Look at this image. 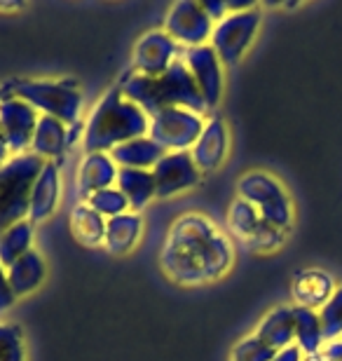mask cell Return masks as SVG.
Returning a JSON list of instances; mask_svg holds the SVG:
<instances>
[{"mask_svg":"<svg viewBox=\"0 0 342 361\" xmlns=\"http://www.w3.org/2000/svg\"><path fill=\"white\" fill-rule=\"evenodd\" d=\"M235 265V244L204 214H183L171 223L159 249V268L173 284L202 286Z\"/></svg>","mask_w":342,"mask_h":361,"instance_id":"cell-1","label":"cell"},{"mask_svg":"<svg viewBox=\"0 0 342 361\" xmlns=\"http://www.w3.org/2000/svg\"><path fill=\"white\" fill-rule=\"evenodd\" d=\"M120 92L127 101L141 108L148 118L164 111V108H188V111L200 115L207 113V104L185 66L183 56L173 61V66L166 73L157 78L138 75L132 71L120 82Z\"/></svg>","mask_w":342,"mask_h":361,"instance_id":"cell-2","label":"cell"},{"mask_svg":"<svg viewBox=\"0 0 342 361\" xmlns=\"http://www.w3.org/2000/svg\"><path fill=\"white\" fill-rule=\"evenodd\" d=\"M148 115L122 97L120 87H113L94 106L83 132V146L87 153H111L122 143L148 136Z\"/></svg>","mask_w":342,"mask_h":361,"instance_id":"cell-3","label":"cell"},{"mask_svg":"<svg viewBox=\"0 0 342 361\" xmlns=\"http://www.w3.org/2000/svg\"><path fill=\"white\" fill-rule=\"evenodd\" d=\"M42 167L45 160H40L31 150L24 155H12L0 167V233L28 219L31 188Z\"/></svg>","mask_w":342,"mask_h":361,"instance_id":"cell-4","label":"cell"},{"mask_svg":"<svg viewBox=\"0 0 342 361\" xmlns=\"http://www.w3.org/2000/svg\"><path fill=\"white\" fill-rule=\"evenodd\" d=\"M5 94L24 99L40 115H52L63 125H78L83 113V92L71 80H10Z\"/></svg>","mask_w":342,"mask_h":361,"instance_id":"cell-5","label":"cell"},{"mask_svg":"<svg viewBox=\"0 0 342 361\" xmlns=\"http://www.w3.org/2000/svg\"><path fill=\"white\" fill-rule=\"evenodd\" d=\"M237 197H242L256 207L258 214L267 223H272L274 228L283 230V233H291V226H293L295 219L293 200H291V192L279 178L267 174L263 169L246 171L237 180Z\"/></svg>","mask_w":342,"mask_h":361,"instance_id":"cell-6","label":"cell"},{"mask_svg":"<svg viewBox=\"0 0 342 361\" xmlns=\"http://www.w3.org/2000/svg\"><path fill=\"white\" fill-rule=\"evenodd\" d=\"M228 230L239 244H244L246 251L253 254H272L288 240V233L267 223L258 209L242 197H237L228 209Z\"/></svg>","mask_w":342,"mask_h":361,"instance_id":"cell-7","label":"cell"},{"mask_svg":"<svg viewBox=\"0 0 342 361\" xmlns=\"http://www.w3.org/2000/svg\"><path fill=\"white\" fill-rule=\"evenodd\" d=\"M260 21H263V14L253 5L249 10L230 12L214 26L209 45L214 47L223 66H235L237 61H242V56L249 52L260 31Z\"/></svg>","mask_w":342,"mask_h":361,"instance_id":"cell-8","label":"cell"},{"mask_svg":"<svg viewBox=\"0 0 342 361\" xmlns=\"http://www.w3.org/2000/svg\"><path fill=\"white\" fill-rule=\"evenodd\" d=\"M202 129H204V118L200 113L188 108H164L150 118L148 136L164 153H183L193 150Z\"/></svg>","mask_w":342,"mask_h":361,"instance_id":"cell-9","label":"cell"},{"mask_svg":"<svg viewBox=\"0 0 342 361\" xmlns=\"http://www.w3.org/2000/svg\"><path fill=\"white\" fill-rule=\"evenodd\" d=\"M214 21L207 17L200 3L195 0H178L169 7L164 17V31L185 49L209 45L214 33Z\"/></svg>","mask_w":342,"mask_h":361,"instance_id":"cell-10","label":"cell"},{"mask_svg":"<svg viewBox=\"0 0 342 361\" xmlns=\"http://www.w3.org/2000/svg\"><path fill=\"white\" fill-rule=\"evenodd\" d=\"M38 120L40 113L24 99L12 97V94H5L0 99V132L12 155H24L31 148Z\"/></svg>","mask_w":342,"mask_h":361,"instance_id":"cell-11","label":"cell"},{"mask_svg":"<svg viewBox=\"0 0 342 361\" xmlns=\"http://www.w3.org/2000/svg\"><path fill=\"white\" fill-rule=\"evenodd\" d=\"M178 42L164 31H148L136 40L134 52H132V66L134 73L157 78L166 73L173 61L181 59Z\"/></svg>","mask_w":342,"mask_h":361,"instance_id":"cell-12","label":"cell"},{"mask_svg":"<svg viewBox=\"0 0 342 361\" xmlns=\"http://www.w3.org/2000/svg\"><path fill=\"white\" fill-rule=\"evenodd\" d=\"M183 61L190 71L195 85L200 87L207 111H216L223 99V63L211 45H200L183 49Z\"/></svg>","mask_w":342,"mask_h":361,"instance_id":"cell-13","label":"cell"},{"mask_svg":"<svg viewBox=\"0 0 342 361\" xmlns=\"http://www.w3.org/2000/svg\"><path fill=\"white\" fill-rule=\"evenodd\" d=\"M152 178H155L157 197H173L185 190H193L200 183L202 171L195 164L190 150L183 153H164V157L152 167Z\"/></svg>","mask_w":342,"mask_h":361,"instance_id":"cell-14","label":"cell"},{"mask_svg":"<svg viewBox=\"0 0 342 361\" xmlns=\"http://www.w3.org/2000/svg\"><path fill=\"white\" fill-rule=\"evenodd\" d=\"M230 153V129L221 115H214L211 120L204 122L197 143L193 146L190 155L200 171H214L225 162V157Z\"/></svg>","mask_w":342,"mask_h":361,"instance_id":"cell-15","label":"cell"},{"mask_svg":"<svg viewBox=\"0 0 342 361\" xmlns=\"http://www.w3.org/2000/svg\"><path fill=\"white\" fill-rule=\"evenodd\" d=\"M340 284L336 281L331 272L319 270V268H307L293 274L291 281V298L298 307L307 310H322L326 302L331 300V295L336 293Z\"/></svg>","mask_w":342,"mask_h":361,"instance_id":"cell-16","label":"cell"},{"mask_svg":"<svg viewBox=\"0 0 342 361\" xmlns=\"http://www.w3.org/2000/svg\"><path fill=\"white\" fill-rule=\"evenodd\" d=\"M61 197V171L56 162H45L38 178L31 188V202H28V221L33 226L52 219V214L59 207Z\"/></svg>","mask_w":342,"mask_h":361,"instance_id":"cell-17","label":"cell"},{"mask_svg":"<svg viewBox=\"0 0 342 361\" xmlns=\"http://www.w3.org/2000/svg\"><path fill=\"white\" fill-rule=\"evenodd\" d=\"M120 167L113 162L111 153H87L78 167V195L80 197H90V195L104 190V188H113L118 180Z\"/></svg>","mask_w":342,"mask_h":361,"instance_id":"cell-18","label":"cell"},{"mask_svg":"<svg viewBox=\"0 0 342 361\" xmlns=\"http://www.w3.org/2000/svg\"><path fill=\"white\" fill-rule=\"evenodd\" d=\"M253 336L274 352H281V350L291 348V345H295L293 305H279V307L270 310V312L260 319Z\"/></svg>","mask_w":342,"mask_h":361,"instance_id":"cell-19","label":"cell"},{"mask_svg":"<svg viewBox=\"0 0 342 361\" xmlns=\"http://www.w3.org/2000/svg\"><path fill=\"white\" fill-rule=\"evenodd\" d=\"M143 235V219L134 212L106 221V240L104 247L111 256H127L136 249Z\"/></svg>","mask_w":342,"mask_h":361,"instance_id":"cell-20","label":"cell"},{"mask_svg":"<svg viewBox=\"0 0 342 361\" xmlns=\"http://www.w3.org/2000/svg\"><path fill=\"white\" fill-rule=\"evenodd\" d=\"M68 136V125H63L61 120L52 118V115H40L31 141V153L45 162H56L71 143Z\"/></svg>","mask_w":342,"mask_h":361,"instance_id":"cell-21","label":"cell"},{"mask_svg":"<svg viewBox=\"0 0 342 361\" xmlns=\"http://www.w3.org/2000/svg\"><path fill=\"white\" fill-rule=\"evenodd\" d=\"M45 277H47L45 258L35 249H31L28 254L21 256L17 263H12L10 268H7V279H10V286L14 295H17V300L26 298V295H31L33 291H38Z\"/></svg>","mask_w":342,"mask_h":361,"instance_id":"cell-22","label":"cell"},{"mask_svg":"<svg viewBox=\"0 0 342 361\" xmlns=\"http://www.w3.org/2000/svg\"><path fill=\"white\" fill-rule=\"evenodd\" d=\"M113 162L118 164L120 169H148L152 171V167L164 157V150L157 146L150 136H138V139H132L122 146L111 150Z\"/></svg>","mask_w":342,"mask_h":361,"instance_id":"cell-23","label":"cell"},{"mask_svg":"<svg viewBox=\"0 0 342 361\" xmlns=\"http://www.w3.org/2000/svg\"><path fill=\"white\" fill-rule=\"evenodd\" d=\"M115 185H118L122 195L127 197L129 212H134V214L148 207V202L152 197H157L155 178H152V171L148 169H120Z\"/></svg>","mask_w":342,"mask_h":361,"instance_id":"cell-24","label":"cell"},{"mask_svg":"<svg viewBox=\"0 0 342 361\" xmlns=\"http://www.w3.org/2000/svg\"><path fill=\"white\" fill-rule=\"evenodd\" d=\"M71 235L83 247H99L106 240V219L97 214L87 202H80L71 212Z\"/></svg>","mask_w":342,"mask_h":361,"instance_id":"cell-25","label":"cell"},{"mask_svg":"<svg viewBox=\"0 0 342 361\" xmlns=\"http://www.w3.org/2000/svg\"><path fill=\"white\" fill-rule=\"evenodd\" d=\"M293 319H295V345L300 348L303 355H317V352H322L326 341H324V329L317 310L293 305Z\"/></svg>","mask_w":342,"mask_h":361,"instance_id":"cell-26","label":"cell"},{"mask_svg":"<svg viewBox=\"0 0 342 361\" xmlns=\"http://www.w3.org/2000/svg\"><path fill=\"white\" fill-rule=\"evenodd\" d=\"M33 249V223L19 221L0 233V265L10 268L21 256Z\"/></svg>","mask_w":342,"mask_h":361,"instance_id":"cell-27","label":"cell"},{"mask_svg":"<svg viewBox=\"0 0 342 361\" xmlns=\"http://www.w3.org/2000/svg\"><path fill=\"white\" fill-rule=\"evenodd\" d=\"M85 202H87V204H90L97 214L104 216L106 221L129 212V202H127L125 195H122V190H120L118 185L104 188V190H99V192L90 195V197H87Z\"/></svg>","mask_w":342,"mask_h":361,"instance_id":"cell-28","label":"cell"},{"mask_svg":"<svg viewBox=\"0 0 342 361\" xmlns=\"http://www.w3.org/2000/svg\"><path fill=\"white\" fill-rule=\"evenodd\" d=\"M319 319H322L326 343L342 338V284L336 288V293L331 295V300L319 310Z\"/></svg>","mask_w":342,"mask_h":361,"instance_id":"cell-29","label":"cell"},{"mask_svg":"<svg viewBox=\"0 0 342 361\" xmlns=\"http://www.w3.org/2000/svg\"><path fill=\"white\" fill-rule=\"evenodd\" d=\"M0 361H26L24 334L17 324H0Z\"/></svg>","mask_w":342,"mask_h":361,"instance_id":"cell-30","label":"cell"},{"mask_svg":"<svg viewBox=\"0 0 342 361\" xmlns=\"http://www.w3.org/2000/svg\"><path fill=\"white\" fill-rule=\"evenodd\" d=\"M274 355L276 352L260 343L256 336H249L235 345L230 361H272Z\"/></svg>","mask_w":342,"mask_h":361,"instance_id":"cell-31","label":"cell"},{"mask_svg":"<svg viewBox=\"0 0 342 361\" xmlns=\"http://www.w3.org/2000/svg\"><path fill=\"white\" fill-rule=\"evenodd\" d=\"M14 302H17V295L12 291L10 279H7V268L0 265V314H5L7 310H12Z\"/></svg>","mask_w":342,"mask_h":361,"instance_id":"cell-32","label":"cell"},{"mask_svg":"<svg viewBox=\"0 0 342 361\" xmlns=\"http://www.w3.org/2000/svg\"><path fill=\"white\" fill-rule=\"evenodd\" d=\"M200 5H202V10L207 12V17L214 21V24L223 21L230 14L228 3H223V0H204V3H200Z\"/></svg>","mask_w":342,"mask_h":361,"instance_id":"cell-33","label":"cell"},{"mask_svg":"<svg viewBox=\"0 0 342 361\" xmlns=\"http://www.w3.org/2000/svg\"><path fill=\"white\" fill-rule=\"evenodd\" d=\"M322 355L329 361H342V338L326 343L324 348H322Z\"/></svg>","mask_w":342,"mask_h":361,"instance_id":"cell-34","label":"cell"},{"mask_svg":"<svg viewBox=\"0 0 342 361\" xmlns=\"http://www.w3.org/2000/svg\"><path fill=\"white\" fill-rule=\"evenodd\" d=\"M303 357L305 355L300 352V348H298V345H291V348L276 352L272 361H303Z\"/></svg>","mask_w":342,"mask_h":361,"instance_id":"cell-35","label":"cell"},{"mask_svg":"<svg viewBox=\"0 0 342 361\" xmlns=\"http://www.w3.org/2000/svg\"><path fill=\"white\" fill-rule=\"evenodd\" d=\"M10 148H7V141H5V136H3V132H0V167H3V164L10 160Z\"/></svg>","mask_w":342,"mask_h":361,"instance_id":"cell-36","label":"cell"},{"mask_svg":"<svg viewBox=\"0 0 342 361\" xmlns=\"http://www.w3.org/2000/svg\"><path fill=\"white\" fill-rule=\"evenodd\" d=\"M303 361H326V359H324L322 352H317V355H305Z\"/></svg>","mask_w":342,"mask_h":361,"instance_id":"cell-37","label":"cell"},{"mask_svg":"<svg viewBox=\"0 0 342 361\" xmlns=\"http://www.w3.org/2000/svg\"><path fill=\"white\" fill-rule=\"evenodd\" d=\"M21 5L17 3H10V5H5V3H0V12H10V10H19Z\"/></svg>","mask_w":342,"mask_h":361,"instance_id":"cell-38","label":"cell"},{"mask_svg":"<svg viewBox=\"0 0 342 361\" xmlns=\"http://www.w3.org/2000/svg\"><path fill=\"white\" fill-rule=\"evenodd\" d=\"M5 97V92H3V87H0V99H3Z\"/></svg>","mask_w":342,"mask_h":361,"instance_id":"cell-39","label":"cell"},{"mask_svg":"<svg viewBox=\"0 0 342 361\" xmlns=\"http://www.w3.org/2000/svg\"><path fill=\"white\" fill-rule=\"evenodd\" d=\"M324 359H326V357H324ZM326 361H329V359H326Z\"/></svg>","mask_w":342,"mask_h":361,"instance_id":"cell-40","label":"cell"}]
</instances>
